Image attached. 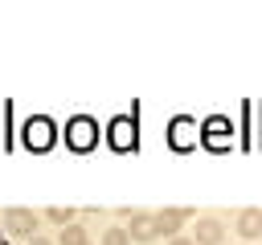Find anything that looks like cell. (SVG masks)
Segmentation results:
<instances>
[{
	"mask_svg": "<svg viewBox=\"0 0 262 245\" xmlns=\"http://www.w3.org/2000/svg\"><path fill=\"white\" fill-rule=\"evenodd\" d=\"M201 143H205L209 151H229V143H233V127H229V118H225V114L205 118V122H201Z\"/></svg>",
	"mask_w": 262,
	"mask_h": 245,
	"instance_id": "cell-4",
	"label": "cell"
},
{
	"mask_svg": "<svg viewBox=\"0 0 262 245\" xmlns=\"http://www.w3.org/2000/svg\"><path fill=\"white\" fill-rule=\"evenodd\" d=\"M119 212L127 216V237H131L135 245H147V241L160 237V229H156V212H139V208H119Z\"/></svg>",
	"mask_w": 262,
	"mask_h": 245,
	"instance_id": "cell-5",
	"label": "cell"
},
{
	"mask_svg": "<svg viewBox=\"0 0 262 245\" xmlns=\"http://www.w3.org/2000/svg\"><path fill=\"white\" fill-rule=\"evenodd\" d=\"M196 139H201V127L192 122V118H172V131H168V143L176 147V151H188V147H196Z\"/></svg>",
	"mask_w": 262,
	"mask_h": 245,
	"instance_id": "cell-6",
	"label": "cell"
},
{
	"mask_svg": "<svg viewBox=\"0 0 262 245\" xmlns=\"http://www.w3.org/2000/svg\"><path fill=\"white\" fill-rule=\"evenodd\" d=\"M57 245H90V233H86V225H66L61 233H57Z\"/></svg>",
	"mask_w": 262,
	"mask_h": 245,
	"instance_id": "cell-11",
	"label": "cell"
},
{
	"mask_svg": "<svg viewBox=\"0 0 262 245\" xmlns=\"http://www.w3.org/2000/svg\"><path fill=\"white\" fill-rule=\"evenodd\" d=\"M102 245H131V237H127V225H115V229H106V233H102Z\"/></svg>",
	"mask_w": 262,
	"mask_h": 245,
	"instance_id": "cell-13",
	"label": "cell"
},
{
	"mask_svg": "<svg viewBox=\"0 0 262 245\" xmlns=\"http://www.w3.org/2000/svg\"><path fill=\"white\" fill-rule=\"evenodd\" d=\"M168 245H192V237H172Z\"/></svg>",
	"mask_w": 262,
	"mask_h": 245,
	"instance_id": "cell-15",
	"label": "cell"
},
{
	"mask_svg": "<svg viewBox=\"0 0 262 245\" xmlns=\"http://www.w3.org/2000/svg\"><path fill=\"white\" fill-rule=\"evenodd\" d=\"M233 229H237V237H242L246 245H254V241L262 237V208H242V212L233 216Z\"/></svg>",
	"mask_w": 262,
	"mask_h": 245,
	"instance_id": "cell-8",
	"label": "cell"
},
{
	"mask_svg": "<svg viewBox=\"0 0 262 245\" xmlns=\"http://www.w3.org/2000/svg\"><path fill=\"white\" fill-rule=\"evenodd\" d=\"M0 220H4V212H0Z\"/></svg>",
	"mask_w": 262,
	"mask_h": 245,
	"instance_id": "cell-16",
	"label": "cell"
},
{
	"mask_svg": "<svg viewBox=\"0 0 262 245\" xmlns=\"http://www.w3.org/2000/svg\"><path fill=\"white\" fill-rule=\"evenodd\" d=\"M225 241V225L217 216H201L192 229V245H221Z\"/></svg>",
	"mask_w": 262,
	"mask_h": 245,
	"instance_id": "cell-9",
	"label": "cell"
},
{
	"mask_svg": "<svg viewBox=\"0 0 262 245\" xmlns=\"http://www.w3.org/2000/svg\"><path fill=\"white\" fill-rule=\"evenodd\" d=\"M41 216H45L49 225H57V229H66V225H74V208H70V204H66V208H61V204H49V208H45Z\"/></svg>",
	"mask_w": 262,
	"mask_h": 245,
	"instance_id": "cell-12",
	"label": "cell"
},
{
	"mask_svg": "<svg viewBox=\"0 0 262 245\" xmlns=\"http://www.w3.org/2000/svg\"><path fill=\"white\" fill-rule=\"evenodd\" d=\"M242 245H246V241H242Z\"/></svg>",
	"mask_w": 262,
	"mask_h": 245,
	"instance_id": "cell-17",
	"label": "cell"
},
{
	"mask_svg": "<svg viewBox=\"0 0 262 245\" xmlns=\"http://www.w3.org/2000/svg\"><path fill=\"white\" fill-rule=\"evenodd\" d=\"M25 245H53V241H49V237H41V233H37V237H29V241H25Z\"/></svg>",
	"mask_w": 262,
	"mask_h": 245,
	"instance_id": "cell-14",
	"label": "cell"
},
{
	"mask_svg": "<svg viewBox=\"0 0 262 245\" xmlns=\"http://www.w3.org/2000/svg\"><path fill=\"white\" fill-rule=\"evenodd\" d=\"M66 147L78 151V155L94 151V147H98V122H94L90 114H74V118L66 122Z\"/></svg>",
	"mask_w": 262,
	"mask_h": 245,
	"instance_id": "cell-1",
	"label": "cell"
},
{
	"mask_svg": "<svg viewBox=\"0 0 262 245\" xmlns=\"http://www.w3.org/2000/svg\"><path fill=\"white\" fill-rule=\"evenodd\" d=\"M4 233L8 237H16V241H29V237H37V229H41V212H33V208H4Z\"/></svg>",
	"mask_w": 262,
	"mask_h": 245,
	"instance_id": "cell-3",
	"label": "cell"
},
{
	"mask_svg": "<svg viewBox=\"0 0 262 245\" xmlns=\"http://www.w3.org/2000/svg\"><path fill=\"white\" fill-rule=\"evenodd\" d=\"M106 139H111L115 151H131V147H135V122H131L127 114H119V118L111 122V135H106Z\"/></svg>",
	"mask_w": 262,
	"mask_h": 245,
	"instance_id": "cell-10",
	"label": "cell"
},
{
	"mask_svg": "<svg viewBox=\"0 0 262 245\" xmlns=\"http://www.w3.org/2000/svg\"><path fill=\"white\" fill-rule=\"evenodd\" d=\"M20 143H25L29 151H49V147L57 143V127H53V118H45V114L25 118V127H20Z\"/></svg>",
	"mask_w": 262,
	"mask_h": 245,
	"instance_id": "cell-2",
	"label": "cell"
},
{
	"mask_svg": "<svg viewBox=\"0 0 262 245\" xmlns=\"http://www.w3.org/2000/svg\"><path fill=\"white\" fill-rule=\"evenodd\" d=\"M188 216H192V208H180V204H176V208H160V212H156V229H160V237H168V241L180 237V225H184Z\"/></svg>",
	"mask_w": 262,
	"mask_h": 245,
	"instance_id": "cell-7",
	"label": "cell"
}]
</instances>
